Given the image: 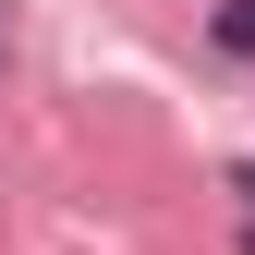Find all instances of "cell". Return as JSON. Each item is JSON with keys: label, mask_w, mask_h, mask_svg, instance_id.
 I'll use <instances>...</instances> for the list:
<instances>
[{"label": "cell", "mask_w": 255, "mask_h": 255, "mask_svg": "<svg viewBox=\"0 0 255 255\" xmlns=\"http://www.w3.org/2000/svg\"><path fill=\"white\" fill-rule=\"evenodd\" d=\"M207 37L231 49V61H255V0H219V12H207Z\"/></svg>", "instance_id": "1"}, {"label": "cell", "mask_w": 255, "mask_h": 255, "mask_svg": "<svg viewBox=\"0 0 255 255\" xmlns=\"http://www.w3.org/2000/svg\"><path fill=\"white\" fill-rule=\"evenodd\" d=\"M0 61H12V24H0Z\"/></svg>", "instance_id": "2"}, {"label": "cell", "mask_w": 255, "mask_h": 255, "mask_svg": "<svg viewBox=\"0 0 255 255\" xmlns=\"http://www.w3.org/2000/svg\"><path fill=\"white\" fill-rule=\"evenodd\" d=\"M243 255H255V219H243Z\"/></svg>", "instance_id": "3"}]
</instances>
